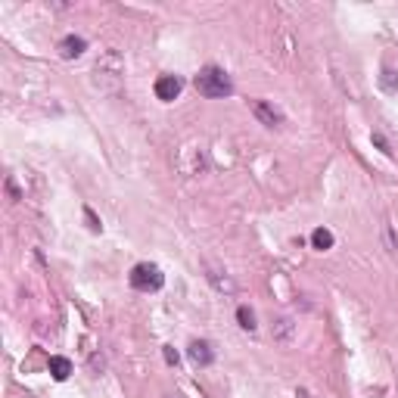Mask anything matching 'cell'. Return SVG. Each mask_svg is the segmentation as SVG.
I'll return each mask as SVG.
<instances>
[{
  "label": "cell",
  "instance_id": "obj_1",
  "mask_svg": "<svg viewBox=\"0 0 398 398\" xmlns=\"http://www.w3.org/2000/svg\"><path fill=\"white\" fill-rule=\"evenodd\" d=\"M193 84H197V91L208 100H221V97H230V93H234V81H230V75L218 66L199 69V75L193 78Z\"/></svg>",
  "mask_w": 398,
  "mask_h": 398
},
{
  "label": "cell",
  "instance_id": "obj_2",
  "mask_svg": "<svg viewBox=\"0 0 398 398\" xmlns=\"http://www.w3.org/2000/svg\"><path fill=\"white\" fill-rule=\"evenodd\" d=\"M162 284H165V274L159 271V265L143 262L131 271V286L140 289V293H156V289H162Z\"/></svg>",
  "mask_w": 398,
  "mask_h": 398
},
{
  "label": "cell",
  "instance_id": "obj_3",
  "mask_svg": "<svg viewBox=\"0 0 398 398\" xmlns=\"http://www.w3.org/2000/svg\"><path fill=\"white\" fill-rule=\"evenodd\" d=\"M252 112H256V119L262 121V125H267V128H280V125H284V112L274 110L267 100H252Z\"/></svg>",
  "mask_w": 398,
  "mask_h": 398
},
{
  "label": "cell",
  "instance_id": "obj_4",
  "mask_svg": "<svg viewBox=\"0 0 398 398\" xmlns=\"http://www.w3.org/2000/svg\"><path fill=\"white\" fill-rule=\"evenodd\" d=\"M180 91H184V81H180L178 75H162L156 81V97L162 100V103H171Z\"/></svg>",
  "mask_w": 398,
  "mask_h": 398
},
{
  "label": "cell",
  "instance_id": "obj_5",
  "mask_svg": "<svg viewBox=\"0 0 398 398\" xmlns=\"http://www.w3.org/2000/svg\"><path fill=\"white\" fill-rule=\"evenodd\" d=\"M190 361L197 367H208L215 361V352H212V345L206 343V339H197V343H190Z\"/></svg>",
  "mask_w": 398,
  "mask_h": 398
},
{
  "label": "cell",
  "instance_id": "obj_6",
  "mask_svg": "<svg viewBox=\"0 0 398 398\" xmlns=\"http://www.w3.org/2000/svg\"><path fill=\"white\" fill-rule=\"evenodd\" d=\"M84 50H88V41L78 38V34H69V38L60 41V56L62 60H75V56H81Z\"/></svg>",
  "mask_w": 398,
  "mask_h": 398
},
{
  "label": "cell",
  "instance_id": "obj_7",
  "mask_svg": "<svg viewBox=\"0 0 398 398\" xmlns=\"http://www.w3.org/2000/svg\"><path fill=\"white\" fill-rule=\"evenodd\" d=\"M50 373H53V380H56V383L69 380V373H72V361H69V358H50Z\"/></svg>",
  "mask_w": 398,
  "mask_h": 398
},
{
  "label": "cell",
  "instance_id": "obj_8",
  "mask_svg": "<svg viewBox=\"0 0 398 398\" xmlns=\"http://www.w3.org/2000/svg\"><path fill=\"white\" fill-rule=\"evenodd\" d=\"M311 246H314L317 252H327V249H333V234L327 227H317L314 234H311Z\"/></svg>",
  "mask_w": 398,
  "mask_h": 398
},
{
  "label": "cell",
  "instance_id": "obj_9",
  "mask_svg": "<svg viewBox=\"0 0 398 398\" xmlns=\"http://www.w3.org/2000/svg\"><path fill=\"white\" fill-rule=\"evenodd\" d=\"M208 280H212V286L215 289H221V293H234V280H230L227 277V274H224V277H221V271H215V267H208Z\"/></svg>",
  "mask_w": 398,
  "mask_h": 398
},
{
  "label": "cell",
  "instance_id": "obj_10",
  "mask_svg": "<svg viewBox=\"0 0 398 398\" xmlns=\"http://www.w3.org/2000/svg\"><path fill=\"white\" fill-rule=\"evenodd\" d=\"M237 321H240V327H243V330H249V333L258 327V324H256V314H252V308H246V305L237 308Z\"/></svg>",
  "mask_w": 398,
  "mask_h": 398
},
{
  "label": "cell",
  "instance_id": "obj_11",
  "mask_svg": "<svg viewBox=\"0 0 398 398\" xmlns=\"http://www.w3.org/2000/svg\"><path fill=\"white\" fill-rule=\"evenodd\" d=\"M380 84L386 88L389 93L392 91H398V72H392V69H383V75H380Z\"/></svg>",
  "mask_w": 398,
  "mask_h": 398
},
{
  "label": "cell",
  "instance_id": "obj_12",
  "mask_svg": "<svg viewBox=\"0 0 398 398\" xmlns=\"http://www.w3.org/2000/svg\"><path fill=\"white\" fill-rule=\"evenodd\" d=\"M371 140H373L376 147H380V150H383V153H386V156H392V150H389V143H386V137H383V134H373Z\"/></svg>",
  "mask_w": 398,
  "mask_h": 398
},
{
  "label": "cell",
  "instance_id": "obj_13",
  "mask_svg": "<svg viewBox=\"0 0 398 398\" xmlns=\"http://www.w3.org/2000/svg\"><path fill=\"white\" fill-rule=\"evenodd\" d=\"M162 354H165V361H168V364H178V352L171 349V345H165V349H162Z\"/></svg>",
  "mask_w": 398,
  "mask_h": 398
}]
</instances>
